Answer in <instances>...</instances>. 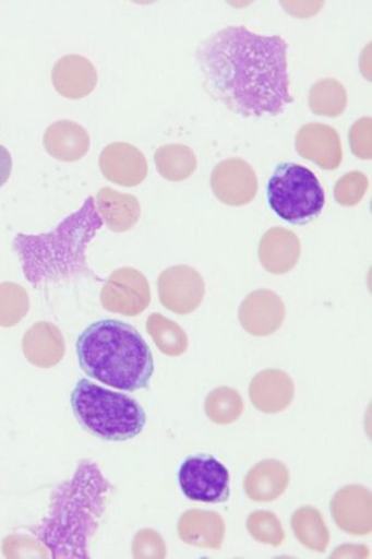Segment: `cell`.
<instances>
[{
	"label": "cell",
	"instance_id": "6da1fadb",
	"mask_svg": "<svg viewBox=\"0 0 372 559\" xmlns=\"http://www.w3.org/2000/svg\"><path fill=\"white\" fill-rule=\"evenodd\" d=\"M288 44L232 25L197 47L204 87L215 102L243 117L277 116L293 103L288 75Z\"/></svg>",
	"mask_w": 372,
	"mask_h": 559
},
{
	"label": "cell",
	"instance_id": "7a4b0ae2",
	"mask_svg": "<svg viewBox=\"0 0 372 559\" xmlns=\"http://www.w3.org/2000/svg\"><path fill=\"white\" fill-rule=\"evenodd\" d=\"M112 486L99 467L84 460L51 498L48 516L34 530L53 558L88 557V540L96 534Z\"/></svg>",
	"mask_w": 372,
	"mask_h": 559
},
{
	"label": "cell",
	"instance_id": "3957f363",
	"mask_svg": "<svg viewBox=\"0 0 372 559\" xmlns=\"http://www.w3.org/2000/svg\"><path fill=\"white\" fill-rule=\"evenodd\" d=\"M94 197L48 234H17L13 249L22 261L23 273L34 287L76 276H95L87 265V248L104 221Z\"/></svg>",
	"mask_w": 372,
	"mask_h": 559
},
{
	"label": "cell",
	"instance_id": "277c9868",
	"mask_svg": "<svg viewBox=\"0 0 372 559\" xmlns=\"http://www.w3.org/2000/svg\"><path fill=\"white\" fill-rule=\"evenodd\" d=\"M76 355L86 376L116 390H145L154 374L151 347L132 324L122 321L89 324L76 341Z\"/></svg>",
	"mask_w": 372,
	"mask_h": 559
},
{
	"label": "cell",
	"instance_id": "5b68a950",
	"mask_svg": "<svg viewBox=\"0 0 372 559\" xmlns=\"http://www.w3.org/2000/svg\"><path fill=\"white\" fill-rule=\"evenodd\" d=\"M70 404L80 427L105 441L134 439L147 424V414L133 396L106 390L87 378L76 383Z\"/></svg>",
	"mask_w": 372,
	"mask_h": 559
},
{
	"label": "cell",
	"instance_id": "8992f818",
	"mask_svg": "<svg viewBox=\"0 0 372 559\" xmlns=\"http://www.w3.org/2000/svg\"><path fill=\"white\" fill-rule=\"evenodd\" d=\"M267 200L271 210L280 219L305 225L322 214L325 193L311 169L286 162L275 169L268 180Z\"/></svg>",
	"mask_w": 372,
	"mask_h": 559
},
{
	"label": "cell",
	"instance_id": "52a82bcc",
	"mask_svg": "<svg viewBox=\"0 0 372 559\" xmlns=\"http://www.w3.org/2000/svg\"><path fill=\"white\" fill-rule=\"evenodd\" d=\"M178 481L187 499L205 503L230 500V473L219 460L207 454L188 456L180 465Z\"/></svg>",
	"mask_w": 372,
	"mask_h": 559
},
{
	"label": "cell",
	"instance_id": "ba28073f",
	"mask_svg": "<svg viewBox=\"0 0 372 559\" xmlns=\"http://www.w3.org/2000/svg\"><path fill=\"white\" fill-rule=\"evenodd\" d=\"M158 294L161 305L171 312L192 313L204 300V278L192 266H171L158 278Z\"/></svg>",
	"mask_w": 372,
	"mask_h": 559
},
{
	"label": "cell",
	"instance_id": "9c48e42d",
	"mask_svg": "<svg viewBox=\"0 0 372 559\" xmlns=\"http://www.w3.org/2000/svg\"><path fill=\"white\" fill-rule=\"evenodd\" d=\"M103 304L108 311L135 316L151 304V287L147 277L139 270H116L103 290Z\"/></svg>",
	"mask_w": 372,
	"mask_h": 559
},
{
	"label": "cell",
	"instance_id": "30bf717a",
	"mask_svg": "<svg viewBox=\"0 0 372 559\" xmlns=\"http://www.w3.org/2000/svg\"><path fill=\"white\" fill-rule=\"evenodd\" d=\"M211 186L221 203L241 206L255 200L259 180L255 170L247 160L229 158L214 168Z\"/></svg>",
	"mask_w": 372,
	"mask_h": 559
},
{
	"label": "cell",
	"instance_id": "8fae6325",
	"mask_svg": "<svg viewBox=\"0 0 372 559\" xmlns=\"http://www.w3.org/2000/svg\"><path fill=\"white\" fill-rule=\"evenodd\" d=\"M239 319L244 331L265 337L277 332L286 319V308L274 292L262 288L250 294L240 306Z\"/></svg>",
	"mask_w": 372,
	"mask_h": 559
},
{
	"label": "cell",
	"instance_id": "7c38bea8",
	"mask_svg": "<svg viewBox=\"0 0 372 559\" xmlns=\"http://www.w3.org/2000/svg\"><path fill=\"white\" fill-rule=\"evenodd\" d=\"M99 169L106 179L122 187H137L148 175L143 153L125 142L108 144L99 156Z\"/></svg>",
	"mask_w": 372,
	"mask_h": 559
},
{
	"label": "cell",
	"instance_id": "4fadbf2b",
	"mask_svg": "<svg viewBox=\"0 0 372 559\" xmlns=\"http://www.w3.org/2000/svg\"><path fill=\"white\" fill-rule=\"evenodd\" d=\"M296 150L299 156L325 170H334L341 165V140L332 126L315 122L304 124L297 133Z\"/></svg>",
	"mask_w": 372,
	"mask_h": 559
},
{
	"label": "cell",
	"instance_id": "5bb4252c",
	"mask_svg": "<svg viewBox=\"0 0 372 559\" xmlns=\"http://www.w3.org/2000/svg\"><path fill=\"white\" fill-rule=\"evenodd\" d=\"M332 515L343 531L351 535L371 532V492L364 486L351 485L335 493Z\"/></svg>",
	"mask_w": 372,
	"mask_h": 559
},
{
	"label": "cell",
	"instance_id": "9a60e30c",
	"mask_svg": "<svg viewBox=\"0 0 372 559\" xmlns=\"http://www.w3.org/2000/svg\"><path fill=\"white\" fill-rule=\"evenodd\" d=\"M52 84L57 92L70 100H80L88 96L97 86L96 68L85 57H62L52 69Z\"/></svg>",
	"mask_w": 372,
	"mask_h": 559
},
{
	"label": "cell",
	"instance_id": "2e32d148",
	"mask_svg": "<svg viewBox=\"0 0 372 559\" xmlns=\"http://www.w3.org/2000/svg\"><path fill=\"white\" fill-rule=\"evenodd\" d=\"M301 252V240L292 230L274 227L262 237L259 258L266 272L283 275L295 269Z\"/></svg>",
	"mask_w": 372,
	"mask_h": 559
},
{
	"label": "cell",
	"instance_id": "e0dca14e",
	"mask_svg": "<svg viewBox=\"0 0 372 559\" xmlns=\"http://www.w3.org/2000/svg\"><path fill=\"white\" fill-rule=\"evenodd\" d=\"M250 399L263 413L283 412L295 399L292 378L279 369H266L253 378L250 384Z\"/></svg>",
	"mask_w": 372,
	"mask_h": 559
},
{
	"label": "cell",
	"instance_id": "ac0fdd59",
	"mask_svg": "<svg viewBox=\"0 0 372 559\" xmlns=\"http://www.w3.org/2000/svg\"><path fill=\"white\" fill-rule=\"evenodd\" d=\"M44 147L52 158L76 162L84 158L91 146L88 132L74 121L52 123L44 134Z\"/></svg>",
	"mask_w": 372,
	"mask_h": 559
},
{
	"label": "cell",
	"instance_id": "d6986e66",
	"mask_svg": "<svg viewBox=\"0 0 372 559\" xmlns=\"http://www.w3.org/2000/svg\"><path fill=\"white\" fill-rule=\"evenodd\" d=\"M178 534L187 545L220 549L225 537V522L219 513L190 510L181 515Z\"/></svg>",
	"mask_w": 372,
	"mask_h": 559
},
{
	"label": "cell",
	"instance_id": "ffe728a7",
	"mask_svg": "<svg viewBox=\"0 0 372 559\" xmlns=\"http://www.w3.org/2000/svg\"><path fill=\"white\" fill-rule=\"evenodd\" d=\"M289 485V472L275 459L253 466L244 480V491L253 501L269 502L283 496Z\"/></svg>",
	"mask_w": 372,
	"mask_h": 559
},
{
	"label": "cell",
	"instance_id": "44dd1931",
	"mask_svg": "<svg viewBox=\"0 0 372 559\" xmlns=\"http://www.w3.org/2000/svg\"><path fill=\"white\" fill-rule=\"evenodd\" d=\"M96 203L104 223L113 233L131 230L141 218V204L132 194L106 187L98 192Z\"/></svg>",
	"mask_w": 372,
	"mask_h": 559
},
{
	"label": "cell",
	"instance_id": "7402d4cb",
	"mask_svg": "<svg viewBox=\"0 0 372 559\" xmlns=\"http://www.w3.org/2000/svg\"><path fill=\"white\" fill-rule=\"evenodd\" d=\"M154 162L158 174L170 182H181L192 177L197 168L194 151L184 144H167L158 148Z\"/></svg>",
	"mask_w": 372,
	"mask_h": 559
},
{
	"label": "cell",
	"instance_id": "603a6c76",
	"mask_svg": "<svg viewBox=\"0 0 372 559\" xmlns=\"http://www.w3.org/2000/svg\"><path fill=\"white\" fill-rule=\"evenodd\" d=\"M292 528L297 539L303 546L315 552L326 551L331 535L320 511L311 507L297 510L292 516Z\"/></svg>",
	"mask_w": 372,
	"mask_h": 559
},
{
	"label": "cell",
	"instance_id": "cb8c5ba5",
	"mask_svg": "<svg viewBox=\"0 0 372 559\" xmlns=\"http://www.w3.org/2000/svg\"><path fill=\"white\" fill-rule=\"evenodd\" d=\"M147 331L163 354L170 357L185 354L189 340L177 322L160 313H153L147 321Z\"/></svg>",
	"mask_w": 372,
	"mask_h": 559
},
{
	"label": "cell",
	"instance_id": "d4e9b609",
	"mask_svg": "<svg viewBox=\"0 0 372 559\" xmlns=\"http://www.w3.org/2000/svg\"><path fill=\"white\" fill-rule=\"evenodd\" d=\"M347 106V90L338 80L323 79L311 88L310 107L315 115L338 117Z\"/></svg>",
	"mask_w": 372,
	"mask_h": 559
},
{
	"label": "cell",
	"instance_id": "484cf974",
	"mask_svg": "<svg viewBox=\"0 0 372 559\" xmlns=\"http://www.w3.org/2000/svg\"><path fill=\"white\" fill-rule=\"evenodd\" d=\"M242 412V396L233 388H216L207 395L205 413L216 424H231L241 417Z\"/></svg>",
	"mask_w": 372,
	"mask_h": 559
},
{
	"label": "cell",
	"instance_id": "4316f807",
	"mask_svg": "<svg viewBox=\"0 0 372 559\" xmlns=\"http://www.w3.org/2000/svg\"><path fill=\"white\" fill-rule=\"evenodd\" d=\"M247 526L252 538L259 540L261 544L272 545L274 547L284 544L286 537L285 531L274 512L256 511L251 513Z\"/></svg>",
	"mask_w": 372,
	"mask_h": 559
},
{
	"label": "cell",
	"instance_id": "83f0119b",
	"mask_svg": "<svg viewBox=\"0 0 372 559\" xmlns=\"http://www.w3.org/2000/svg\"><path fill=\"white\" fill-rule=\"evenodd\" d=\"M369 179L364 174L352 170L343 176L334 188L335 200L340 205L353 206L362 201L368 192Z\"/></svg>",
	"mask_w": 372,
	"mask_h": 559
},
{
	"label": "cell",
	"instance_id": "f1b7e54d",
	"mask_svg": "<svg viewBox=\"0 0 372 559\" xmlns=\"http://www.w3.org/2000/svg\"><path fill=\"white\" fill-rule=\"evenodd\" d=\"M371 117H362L351 126L349 132L350 147L357 157L361 159H371Z\"/></svg>",
	"mask_w": 372,
	"mask_h": 559
},
{
	"label": "cell",
	"instance_id": "f546056e",
	"mask_svg": "<svg viewBox=\"0 0 372 559\" xmlns=\"http://www.w3.org/2000/svg\"><path fill=\"white\" fill-rule=\"evenodd\" d=\"M13 169V158L11 152L0 146V188H2L11 178Z\"/></svg>",
	"mask_w": 372,
	"mask_h": 559
},
{
	"label": "cell",
	"instance_id": "4dcf8cb0",
	"mask_svg": "<svg viewBox=\"0 0 372 559\" xmlns=\"http://www.w3.org/2000/svg\"><path fill=\"white\" fill-rule=\"evenodd\" d=\"M369 556V551L365 546L356 545H344L337 551L332 554V558L335 557H360L364 558Z\"/></svg>",
	"mask_w": 372,
	"mask_h": 559
}]
</instances>
